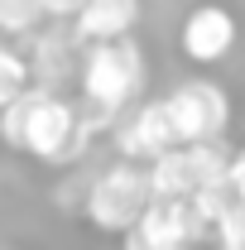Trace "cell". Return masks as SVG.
I'll return each mask as SVG.
<instances>
[{
    "label": "cell",
    "instance_id": "obj_1",
    "mask_svg": "<svg viewBox=\"0 0 245 250\" xmlns=\"http://www.w3.org/2000/svg\"><path fill=\"white\" fill-rule=\"evenodd\" d=\"M0 135L10 149L39 159V164H53V168H67L92 149L82 111L62 92H48V87H34L24 101L0 106Z\"/></svg>",
    "mask_w": 245,
    "mask_h": 250
},
{
    "label": "cell",
    "instance_id": "obj_2",
    "mask_svg": "<svg viewBox=\"0 0 245 250\" xmlns=\"http://www.w3.org/2000/svg\"><path fill=\"white\" fill-rule=\"evenodd\" d=\"M82 125L87 135L101 140V135H116L121 130V111L130 101H140L144 92V53L135 39H116V43H92L82 48Z\"/></svg>",
    "mask_w": 245,
    "mask_h": 250
},
{
    "label": "cell",
    "instance_id": "obj_3",
    "mask_svg": "<svg viewBox=\"0 0 245 250\" xmlns=\"http://www.w3.org/2000/svg\"><path fill=\"white\" fill-rule=\"evenodd\" d=\"M154 173L149 164H135V159H116L111 168H101L92 183H87V202H82V212L92 221L101 236H130L144 212L154 207Z\"/></svg>",
    "mask_w": 245,
    "mask_h": 250
},
{
    "label": "cell",
    "instance_id": "obj_4",
    "mask_svg": "<svg viewBox=\"0 0 245 250\" xmlns=\"http://www.w3.org/2000/svg\"><path fill=\"white\" fill-rule=\"evenodd\" d=\"M163 101H168V116H173V130H178L183 145L226 140V125H231V96H226L221 82H212V77H187V82H178Z\"/></svg>",
    "mask_w": 245,
    "mask_h": 250
},
{
    "label": "cell",
    "instance_id": "obj_5",
    "mask_svg": "<svg viewBox=\"0 0 245 250\" xmlns=\"http://www.w3.org/2000/svg\"><path fill=\"white\" fill-rule=\"evenodd\" d=\"M178 130H173V116H168V101L154 96V101H140L130 111V121H121L116 130V149L121 159H135V164H154L168 149H178Z\"/></svg>",
    "mask_w": 245,
    "mask_h": 250
},
{
    "label": "cell",
    "instance_id": "obj_6",
    "mask_svg": "<svg viewBox=\"0 0 245 250\" xmlns=\"http://www.w3.org/2000/svg\"><path fill=\"white\" fill-rule=\"evenodd\" d=\"M236 39H241V24H236V15L226 10V5H197V10H187L183 29H178V48H183L187 62H202V67H212V62L231 58V48H236Z\"/></svg>",
    "mask_w": 245,
    "mask_h": 250
},
{
    "label": "cell",
    "instance_id": "obj_7",
    "mask_svg": "<svg viewBox=\"0 0 245 250\" xmlns=\"http://www.w3.org/2000/svg\"><path fill=\"white\" fill-rule=\"evenodd\" d=\"M29 67H34V82L58 92L62 82L72 77V67L82 72V58H77V34L67 29H39L29 43Z\"/></svg>",
    "mask_w": 245,
    "mask_h": 250
},
{
    "label": "cell",
    "instance_id": "obj_8",
    "mask_svg": "<svg viewBox=\"0 0 245 250\" xmlns=\"http://www.w3.org/2000/svg\"><path fill=\"white\" fill-rule=\"evenodd\" d=\"M140 20V0H87L82 15L72 20V34L92 48V43H116V39H130Z\"/></svg>",
    "mask_w": 245,
    "mask_h": 250
},
{
    "label": "cell",
    "instance_id": "obj_9",
    "mask_svg": "<svg viewBox=\"0 0 245 250\" xmlns=\"http://www.w3.org/2000/svg\"><path fill=\"white\" fill-rule=\"evenodd\" d=\"M34 87H39V82H34L29 53H20V43H5V48H0V106L24 101Z\"/></svg>",
    "mask_w": 245,
    "mask_h": 250
},
{
    "label": "cell",
    "instance_id": "obj_10",
    "mask_svg": "<svg viewBox=\"0 0 245 250\" xmlns=\"http://www.w3.org/2000/svg\"><path fill=\"white\" fill-rule=\"evenodd\" d=\"M43 20H48L43 0H0V29H5V39H29V34H39Z\"/></svg>",
    "mask_w": 245,
    "mask_h": 250
},
{
    "label": "cell",
    "instance_id": "obj_11",
    "mask_svg": "<svg viewBox=\"0 0 245 250\" xmlns=\"http://www.w3.org/2000/svg\"><path fill=\"white\" fill-rule=\"evenodd\" d=\"M212 246L216 250H245V202H236L226 212V221L212 231Z\"/></svg>",
    "mask_w": 245,
    "mask_h": 250
},
{
    "label": "cell",
    "instance_id": "obj_12",
    "mask_svg": "<svg viewBox=\"0 0 245 250\" xmlns=\"http://www.w3.org/2000/svg\"><path fill=\"white\" fill-rule=\"evenodd\" d=\"M121 250H178V246H168V241H159V236H149V231L135 226V231L121 241Z\"/></svg>",
    "mask_w": 245,
    "mask_h": 250
},
{
    "label": "cell",
    "instance_id": "obj_13",
    "mask_svg": "<svg viewBox=\"0 0 245 250\" xmlns=\"http://www.w3.org/2000/svg\"><path fill=\"white\" fill-rule=\"evenodd\" d=\"M82 5H87V0H43L48 20H77V15H82Z\"/></svg>",
    "mask_w": 245,
    "mask_h": 250
},
{
    "label": "cell",
    "instance_id": "obj_14",
    "mask_svg": "<svg viewBox=\"0 0 245 250\" xmlns=\"http://www.w3.org/2000/svg\"><path fill=\"white\" fill-rule=\"evenodd\" d=\"M231 188H236V197L245 202V145L236 149V164H231Z\"/></svg>",
    "mask_w": 245,
    "mask_h": 250
},
{
    "label": "cell",
    "instance_id": "obj_15",
    "mask_svg": "<svg viewBox=\"0 0 245 250\" xmlns=\"http://www.w3.org/2000/svg\"><path fill=\"white\" fill-rule=\"evenodd\" d=\"M10 250H20V246H10Z\"/></svg>",
    "mask_w": 245,
    "mask_h": 250
}]
</instances>
